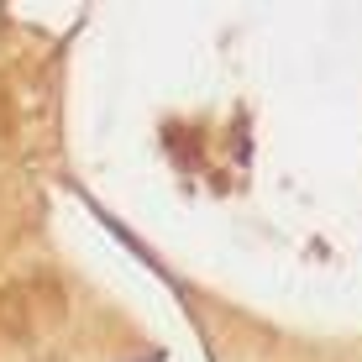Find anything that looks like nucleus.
Instances as JSON below:
<instances>
[{"instance_id":"obj_1","label":"nucleus","mask_w":362,"mask_h":362,"mask_svg":"<svg viewBox=\"0 0 362 362\" xmlns=\"http://www.w3.org/2000/svg\"><path fill=\"white\" fill-rule=\"evenodd\" d=\"M64 315H69V294L53 273L32 268L21 279L0 284V341L27 346L37 336H47L53 326H64Z\"/></svg>"}]
</instances>
